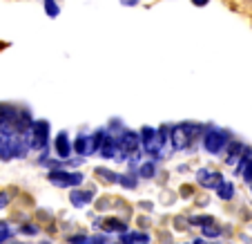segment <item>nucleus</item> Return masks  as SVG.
<instances>
[{
  "label": "nucleus",
  "mask_w": 252,
  "mask_h": 244,
  "mask_svg": "<svg viewBox=\"0 0 252 244\" xmlns=\"http://www.w3.org/2000/svg\"><path fill=\"white\" fill-rule=\"evenodd\" d=\"M203 146L210 155H219L228 146V132H223V130H210L203 139Z\"/></svg>",
  "instance_id": "obj_1"
},
{
  "label": "nucleus",
  "mask_w": 252,
  "mask_h": 244,
  "mask_svg": "<svg viewBox=\"0 0 252 244\" xmlns=\"http://www.w3.org/2000/svg\"><path fill=\"white\" fill-rule=\"evenodd\" d=\"M47 179L52 184L61 188H69V186H78L83 182V175L81 172H65V170H52L47 175Z\"/></svg>",
  "instance_id": "obj_2"
},
{
  "label": "nucleus",
  "mask_w": 252,
  "mask_h": 244,
  "mask_svg": "<svg viewBox=\"0 0 252 244\" xmlns=\"http://www.w3.org/2000/svg\"><path fill=\"white\" fill-rule=\"evenodd\" d=\"M194 128L192 125H188V123H183V125H179V128H174L172 130V141H174V148H179V150H183V148H188V146L192 144V139H194Z\"/></svg>",
  "instance_id": "obj_3"
},
{
  "label": "nucleus",
  "mask_w": 252,
  "mask_h": 244,
  "mask_svg": "<svg viewBox=\"0 0 252 244\" xmlns=\"http://www.w3.org/2000/svg\"><path fill=\"white\" fill-rule=\"evenodd\" d=\"M143 146H145V150L148 153H158L161 150V146H163V139H161V134H157L152 128H145L143 130Z\"/></svg>",
  "instance_id": "obj_4"
},
{
  "label": "nucleus",
  "mask_w": 252,
  "mask_h": 244,
  "mask_svg": "<svg viewBox=\"0 0 252 244\" xmlns=\"http://www.w3.org/2000/svg\"><path fill=\"white\" fill-rule=\"evenodd\" d=\"M196 179H199V184H201V186H205V188H217L221 182H223L219 172L208 170V168H203V170L196 175Z\"/></svg>",
  "instance_id": "obj_5"
},
{
  "label": "nucleus",
  "mask_w": 252,
  "mask_h": 244,
  "mask_svg": "<svg viewBox=\"0 0 252 244\" xmlns=\"http://www.w3.org/2000/svg\"><path fill=\"white\" fill-rule=\"evenodd\" d=\"M54 148H56V153L61 155V157H69L71 150H74V146H71L67 132H61L56 139H54Z\"/></svg>",
  "instance_id": "obj_6"
},
{
  "label": "nucleus",
  "mask_w": 252,
  "mask_h": 244,
  "mask_svg": "<svg viewBox=\"0 0 252 244\" xmlns=\"http://www.w3.org/2000/svg\"><path fill=\"white\" fill-rule=\"evenodd\" d=\"M45 141H47V123H36L33 125V137H32V146L33 148H43Z\"/></svg>",
  "instance_id": "obj_7"
},
{
  "label": "nucleus",
  "mask_w": 252,
  "mask_h": 244,
  "mask_svg": "<svg viewBox=\"0 0 252 244\" xmlns=\"http://www.w3.org/2000/svg\"><path fill=\"white\" fill-rule=\"evenodd\" d=\"M121 146L125 148V153H134L138 146V137L134 132H123V137H121Z\"/></svg>",
  "instance_id": "obj_8"
},
{
  "label": "nucleus",
  "mask_w": 252,
  "mask_h": 244,
  "mask_svg": "<svg viewBox=\"0 0 252 244\" xmlns=\"http://www.w3.org/2000/svg\"><path fill=\"white\" fill-rule=\"evenodd\" d=\"M74 153H81V155H90L92 153V139L90 137H78L76 144H74Z\"/></svg>",
  "instance_id": "obj_9"
},
{
  "label": "nucleus",
  "mask_w": 252,
  "mask_h": 244,
  "mask_svg": "<svg viewBox=\"0 0 252 244\" xmlns=\"http://www.w3.org/2000/svg\"><path fill=\"white\" fill-rule=\"evenodd\" d=\"M214 191H217V195H219L221 200H232L234 197V186L232 184H228V182H221Z\"/></svg>",
  "instance_id": "obj_10"
},
{
  "label": "nucleus",
  "mask_w": 252,
  "mask_h": 244,
  "mask_svg": "<svg viewBox=\"0 0 252 244\" xmlns=\"http://www.w3.org/2000/svg\"><path fill=\"white\" fill-rule=\"evenodd\" d=\"M121 240L123 242H148V235L145 233H121Z\"/></svg>",
  "instance_id": "obj_11"
},
{
  "label": "nucleus",
  "mask_w": 252,
  "mask_h": 244,
  "mask_svg": "<svg viewBox=\"0 0 252 244\" xmlns=\"http://www.w3.org/2000/svg\"><path fill=\"white\" fill-rule=\"evenodd\" d=\"M92 195H94V193H71V200H74V204L76 206H83L85 204V202H90L92 200Z\"/></svg>",
  "instance_id": "obj_12"
},
{
  "label": "nucleus",
  "mask_w": 252,
  "mask_h": 244,
  "mask_svg": "<svg viewBox=\"0 0 252 244\" xmlns=\"http://www.w3.org/2000/svg\"><path fill=\"white\" fill-rule=\"evenodd\" d=\"M103 229L105 231H125V224L121 220H105Z\"/></svg>",
  "instance_id": "obj_13"
},
{
  "label": "nucleus",
  "mask_w": 252,
  "mask_h": 244,
  "mask_svg": "<svg viewBox=\"0 0 252 244\" xmlns=\"http://www.w3.org/2000/svg\"><path fill=\"white\" fill-rule=\"evenodd\" d=\"M45 9H47V16H58L61 14V9H58V2L56 0H45Z\"/></svg>",
  "instance_id": "obj_14"
},
{
  "label": "nucleus",
  "mask_w": 252,
  "mask_h": 244,
  "mask_svg": "<svg viewBox=\"0 0 252 244\" xmlns=\"http://www.w3.org/2000/svg\"><path fill=\"white\" fill-rule=\"evenodd\" d=\"M141 177H145V179L154 177V163H145V166H141Z\"/></svg>",
  "instance_id": "obj_15"
},
{
  "label": "nucleus",
  "mask_w": 252,
  "mask_h": 244,
  "mask_svg": "<svg viewBox=\"0 0 252 244\" xmlns=\"http://www.w3.org/2000/svg\"><path fill=\"white\" fill-rule=\"evenodd\" d=\"M203 233L210 235V238H217V235L221 233V229L219 226H203Z\"/></svg>",
  "instance_id": "obj_16"
},
{
  "label": "nucleus",
  "mask_w": 252,
  "mask_h": 244,
  "mask_svg": "<svg viewBox=\"0 0 252 244\" xmlns=\"http://www.w3.org/2000/svg\"><path fill=\"white\" fill-rule=\"evenodd\" d=\"M243 179H246V182H248V184H250V182H252V162H250V163H248V166H246V168H243Z\"/></svg>",
  "instance_id": "obj_17"
},
{
  "label": "nucleus",
  "mask_w": 252,
  "mask_h": 244,
  "mask_svg": "<svg viewBox=\"0 0 252 244\" xmlns=\"http://www.w3.org/2000/svg\"><path fill=\"white\" fill-rule=\"evenodd\" d=\"M11 238V231L7 226H0V242H5V240Z\"/></svg>",
  "instance_id": "obj_18"
},
{
  "label": "nucleus",
  "mask_w": 252,
  "mask_h": 244,
  "mask_svg": "<svg viewBox=\"0 0 252 244\" xmlns=\"http://www.w3.org/2000/svg\"><path fill=\"white\" fill-rule=\"evenodd\" d=\"M7 204H9V195H7V193H0V208H5Z\"/></svg>",
  "instance_id": "obj_19"
},
{
  "label": "nucleus",
  "mask_w": 252,
  "mask_h": 244,
  "mask_svg": "<svg viewBox=\"0 0 252 244\" xmlns=\"http://www.w3.org/2000/svg\"><path fill=\"white\" fill-rule=\"evenodd\" d=\"M23 233L33 235V233H38V229H33V226H23Z\"/></svg>",
  "instance_id": "obj_20"
},
{
  "label": "nucleus",
  "mask_w": 252,
  "mask_h": 244,
  "mask_svg": "<svg viewBox=\"0 0 252 244\" xmlns=\"http://www.w3.org/2000/svg\"><path fill=\"white\" fill-rule=\"evenodd\" d=\"M123 5H127V7H134V5H138V0H121Z\"/></svg>",
  "instance_id": "obj_21"
},
{
  "label": "nucleus",
  "mask_w": 252,
  "mask_h": 244,
  "mask_svg": "<svg viewBox=\"0 0 252 244\" xmlns=\"http://www.w3.org/2000/svg\"><path fill=\"white\" fill-rule=\"evenodd\" d=\"M192 2H194V5H199V7H203V5H208L210 0H192Z\"/></svg>",
  "instance_id": "obj_22"
}]
</instances>
